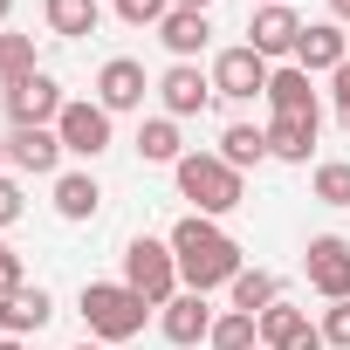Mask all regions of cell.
I'll list each match as a JSON object with an SVG mask.
<instances>
[{"mask_svg":"<svg viewBox=\"0 0 350 350\" xmlns=\"http://www.w3.org/2000/svg\"><path fill=\"white\" fill-rule=\"evenodd\" d=\"M336 124H343V137H350V103H336Z\"/></svg>","mask_w":350,"mask_h":350,"instance_id":"cell-34","label":"cell"},{"mask_svg":"<svg viewBox=\"0 0 350 350\" xmlns=\"http://www.w3.org/2000/svg\"><path fill=\"white\" fill-rule=\"evenodd\" d=\"M35 76V35H8L0 28V90H14Z\"/></svg>","mask_w":350,"mask_h":350,"instance_id":"cell-26","label":"cell"},{"mask_svg":"<svg viewBox=\"0 0 350 350\" xmlns=\"http://www.w3.org/2000/svg\"><path fill=\"white\" fill-rule=\"evenodd\" d=\"M213 350H261V316H247V309H227L220 323H213V336H206Z\"/></svg>","mask_w":350,"mask_h":350,"instance_id":"cell-25","label":"cell"},{"mask_svg":"<svg viewBox=\"0 0 350 350\" xmlns=\"http://www.w3.org/2000/svg\"><path fill=\"white\" fill-rule=\"evenodd\" d=\"M137 158H144V165H179V158H186L179 117H144V124H137Z\"/></svg>","mask_w":350,"mask_h":350,"instance_id":"cell-22","label":"cell"},{"mask_svg":"<svg viewBox=\"0 0 350 350\" xmlns=\"http://www.w3.org/2000/svg\"><path fill=\"white\" fill-rule=\"evenodd\" d=\"M323 343L329 350H350V302H329L323 309Z\"/></svg>","mask_w":350,"mask_h":350,"instance_id":"cell-29","label":"cell"},{"mask_svg":"<svg viewBox=\"0 0 350 350\" xmlns=\"http://www.w3.org/2000/svg\"><path fill=\"white\" fill-rule=\"evenodd\" d=\"M0 158H8V144H0Z\"/></svg>","mask_w":350,"mask_h":350,"instance_id":"cell-40","label":"cell"},{"mask_svg":"<svg viewBox=\"0 0 350 350\" xmlns=\"http://www.w3.org/2000/svg\"><path fill=\"white\" fill-rule=\"evenodd\" d=\"M158 103H165V117H200L213 103V76H200V62H172L158 76Z\"/></svg>","mask_w":350,"mask_h":350,"instance_id":"cell-14","label":"cell"},{"mask_svg":"<svg viewBox=\"0 0 350 350\" xmlns=\"http://www.w3.org/2000/svg\"><path fill=\"white\" fill-rule=\"evenodd\" d=\"M213 309H206V295H193V288H179V295H172L165 309H158V336L165 343H179V350H193V343H206L213 336Z\"/></svg>","mask_w":350,"mask_h":350,"instance_id":"cell-10","label":"cell"},{"mask_svg":"<svg viewBox=\"0 0 350 350\" xmlns=\"http://www.w3.org/2000/svg\"><path fill=\"white\" fill-rule=\"evenodd\" d=\"M55 137H62L69 158H103L110 151V110L96 96H69L62 117H55Z\"/></svg>","mask_w":350,"mask_h":350,"instance_id":"cell-7","label":"cell"},{"mask_svg":"<svg viewBox=\"0 0 350 350\" xmlns=\"http://www.w3.org/2000/svg\"><path fill=\"white\" fill-rule=\"evenodd\" d=\"M21 213H28V200H21V186L8 179V172H0V234H8V227H14Z\"/></svg>","mask_w":350,"mask_h":350,"instance_id":"cell-30","label":"cell"},{"mask_svg":"<svg viewBox=\"0 0 350 350\" xmlns=\"http://www.w3.org/2000/svg\"><path fill=\"white\" fill-rule=\"evenodd\" d=\"M309 83H316L309 69L282 62V69L268 76V117H323V103H316V90H309Z\"/></svg>","mask_w":350,"mask_h":350,"instance_id":"cell-16","label":"cell"},{"mask_svg":"<svg viewBox=\"0 0 350 350\" xmlns=\"http://www.w3.org/2000/svg\"><path fill=\"white\" fill-rule=\"evenodd\" d=\"M329 96H336V103H350V62H343V69L329 76Z\"/></svg>","mask_w":350,"mask_h":350,"instance_id":"cell-32","label":"cell"},{"mask_svg":"<svg viewBox=\"0 0 350 350\" xmlns=\"http://www.w3.org/2000/svg\"><path fill=\"white\" fill-rule=\"evenodd\" d=\"M110 8H117L124 28H158V21L172 14V0H110Z\"/></svg>","mask_w":350,"mask_h":350,"instance_id":"cell-28","label":"cell"},{"mask_svg":"<svg viewBox=\"0 0 350 350\" xmlns=\"http://www.w3.org/2000/svg\"><path fill=\"white\" fill-rule=\"evenodd\" d=\"M172 8H200V14H206V8H213V0H172Z\"/></svg>","mask_w":350,"mask_h":350,"instance_id":"cell-35","label":"cell"},{"mask_svg":"<svg viewBox=\"0 0 350 350\" xmlns=\"http://www.w3.org/2000/svg\"><path fill=\"white\" fill-rule=\"evenodd\" d=\"M0 103H8V124L14 131H55V117H62V83L55 76H28V83H14V90H0Z\"/></svg>","mask_w":350,"mask_h":350,"instance_id":"cell-6","label":"cell"},{"mask_svg":"<svg viewBox=\"0 0 350 350\" xmlns=\"http://www.w3.org/2000/svg\"><path fill=\"white\" fill-rule=\"evenodd\" d=\"M0 350H28V343H21V336H0Z\"/></svg>","mask_w":350,"mask_h":350,"instance_id":"cell-37","label":"cell"},{"mask_svg":"<svg viewBox=\"0 0 350 350\" xmlns=\"http://www.w3.org/2000/svg\"><path fill=\"white\" fill-rule=\"evenodd\" d=\"M302 275L323 302H350V241L343 234H309L302 247Z\"/></svg>","mask_w":350,"mask_h":350,"instance_id":"cell-8","label":"cell"},{"mask_svg":"<svg viewBox=\"0 0 350 350\" xmlns=\"http://www.w3.org/2000/svg\"><path fill=\"white\" fill-rule=\"evenodd\" d=\"M76 309H83V323H90V336L96 343H131V336H144V323L158 316L137 288H124V282H83V295H76Z\"/></svg>","mask_w":350,"mask_h":350,"instance_id":"cell-2","label":"cell"},{"mask_svg":"<svg viewBox=\"0 0 350 350\" xmlns=\"http://www.w3.org/2000/svg\"><path fill=\"white\" fill-rule=\"evenodd\" d=\"M144 90H151V76H144V62H131V55H110V62L96 69V103H103L110 117L144 110Z\"/></svg>","mask_w":350,"mask_h":350,"instance_id":"cell-11","label":"cell"},{"mask_svg":"<svg viewBox=\"0 0 350 350\" xmlns=\"http://www.w3.org/2000/svg\"><path fill=\"white\" fill-rule=\"evenodd\" d=\"M261 350H329V343H323V323H309L295 302H275L261 309Z\"/></svg>","mask_w":350,"mask_h":350,"instance_id":"cell-13","label":"cell"},{"mask_svg":"<svg viewBox=\"0 0 350 350\" xmlns=\"http://www.w3.org/2000/svg\"><path fill=\"white\" fill-rule=\"evenodd\" d=\"M165 241H172V254H179V282H186L193 295L234 288V275L247 268V261H241V241H234L220 220H206V213H186Z\"/></svg>","mask_w":350,"mask_h":350,"instance_id":"cell-1","label":"cell"},{"mask_svg":"<svg viewBox=\"0 0 350 350\" xmlns=\"http://www.w3.org/2000/svg\"><path fill=\"white\" fill-rule=\"evenodd\" d=\"M158 42L172 49V62H200L206 42H213V21H206L200 8H172V14L158 21Z\"/></svg>","mask_w":350,"mask_h":350,"instance_id":"cell-17","label":"cell"},{"mask_svg":"<svg viewBox=\"0 0 350 350\" xmlns=\"http://www.w3.org/2000/svg\"><path fill=\"white\" fill-rule=\"evenodd\" d=\"M316 131H323V117H268V158H282V165H309Z\"/></svg>","mask_w":350,"mask_h":350,"instance_id":"cell-19","label":"cell"},{"mask_svg":"<svg viewBox=\"0 0 350 350\" xmlns=\"http://www.w3.org/2000/svg\"><path fill=\"white\" fill-rule=\"evenodd\" d=\"M213 96H227V103H254V96H268V76H275V62H261L247 42H234V49H220L213 55Z\"/></svg>","mask_w":350,"mask_h":350,"instance_id":"cell-5","label":"cell"},{"mask_svg":"<svg viewBox=\"0 0 350 350\" xmlns=\"http://www.w3.org/2000/svg\"><path fill=\"white\" fill-rule=\"evenodd\" d=\"M220 158H227L234 172L261 165V158H268V124H227V131H220Z\"/></svg>","mask_w":350,"mask_h":350,"instance_id":"cell-23","label":"cell"},{"mask_svg":"<svg viewBox=\"0 0 350 350\" xmlns=\"http://www.w3.org/2000/svg\"><path fill=\"white\" fill-rule=\"evenodd\" d=\"M247 8H282V0H247Z\"/></svg>","mask_w":350,"mask_h":350,"instance_id":"cell-38","label":"cell"},{"mask_svg":"<svg viewBox=\"0 0 350 350\" xmlns=\"http://www.w3.org/2000/svg\"><path fill=\"white\" fill-rule=\"evenodd\" d=\"M42 21H49V35L83 42V35L103 28V0H42Z\"/></svg>","mask_w":350,"mask_h":350,"instance_id":"cell-20","label":"cell"},{"mask_svg":"<svg viewBox=\"0 0 350 350\" xmlns=\"http://www.w3.org/2000/svg\"><path fill=\"white\" fill-rule=\"evenodd\" d=\"M227 295H234V309H247V316H261V309H275V302H282V288H275V275H268V268H241Z\"/></svg>","mask_w":350,"mask_h":350,"instance_id":"cell-24","label":"cell"},{"mask_svg":"<svg viewBox=\"0 0 350 350\" xmlns=\"http://www.w3.org/2000/svg\"><path fill=\"white\" fill-rule=\"evenodd\" d=\"M0 144H8V165L35 172V179H55L62 172V137L55 131H8Z\"/></svg>","mask_w":350,"mask_h":350,"instance_id":"cell-18","label":"cell"},{"mask_svg":"<svg viewBox=\"0 0 350 350\" xmlns=\"http://www.w3.org/2000/svg\"><path fill=\"white\" fill-rule=\"evenodd\" d=\"M124 288H137L151 309H165L172 295H179L186 282H179V254H172V241H151V234H137V241L124 247Z\"/></svg>","mask_w":350,"mask_h":350,"instance_id":"cell-4","label":"cell"},{"mask_svg":"<svg viewBox=\"0 0 350 350\" xmlns=\"http://www.w3.org/2000/svg\"><path fill=\"white\" fill-rule=\"evenodd\" d=\"M343 62H350V35H343V21H309L302 42H295V69H309V76H336Z\"/></svg>","mask_w":350,"mask_h":350,"instance_id":"cell-12","label":"cell"},{"mask_svg":"<svg viewBox=\"0 0 350 350\" xmlns=\"http://www.w3.org/2000/svg\"><path fill=\"white\" fill-rule=\"evenodd\" d=\"M76 350H110V343H76Z\"/></svg>","mask_w":350,"mask_h":350,"instance_id":"cell-39","label":"cell"},{"mask_svg":"<svg viewBox=\"0 0 350 350\" xmlns=\"http://www.w3.org/2000/svg\"><path fill=\"white\" fill-rule=\"evenodd\" d=\"M96 206H103V186H96V172H55V213L62 220H96Z\"/></svg>","mask_w":350,"mask_h":350,"instance_id":"cell-21","label":"cell"},{"mask_svg":"<svg viewBox=\"0 0 350 350\" xmlns=\"http://www.w3.org/2000/svg\"><path fill=\"white\" fill-rule=\"evenodd\" d=\"M21 282H28V268H21V254H14L8 241H0V295H14Z\"/></svg>","mask_w":350,"mask_h":350,"instance_id":"cell-31","label":"cell"},{"mask_svg":"<svg viewBox=\"0 0 350 350\" xmlns=\"http://www.w3.org/2000/svg\"><path fill=\"white\" fill-rule=\"evenodd\" d=\"M329 21H343V28H350V0H329Z\"/></svg>","mask_w":350,"mask_h":350,"instance_id":"cell-33","label":"cell"},{"mask_svg":"<svg viewBox=\"0 0 350 350\" xmlns=\"http://www.w3.org/2000/svg\"><path fill=\"white\" fill-rule=\"evenodd\" d=\"M302 28H309V21L288 8V0H282V8H247V49H254L261 62H275V55H288V62H295Z\"/></svg>","mask_w":350,"mask_h":350,"instance_id":"cell-9","label":"cell"},{"mask_svg":"<svg viewBox=\"0 0 350 350\" xmlns=\"http://www.w3.org/2000/svg\"><path fill=\"white\" fill-rule=\"evenodd\" d=\"M49 316H55V302L42 282H21L14 295H0V336H35V329H49Z\"/></svg>","mask_w":350,"mask_h":350,"instance_id":"cell-15","label":"cell"},{"mask_svg":"<svg viewBox=\"0 0 350 350\" xmlns=\"http://www.w3.org/2000/svg\"><path fill=\"white\" fill-rule=\"evenodd\" d=\"M309 186H316V200H323V206H350V165H343V158H323Z\"/></svg>","mask_w":350,"mask_h":350,"instance_id":"cell-27","label":"cell"},{"mask_svg":"<svg viewBox=\"0 0 350 350\" xmlns=\"http://www.w3.org/2000/svg\"><path fill=\"white\" fill-rule=\"evenodd\" d=\"M8 21H14V0H0V28H8Z\"/></svg>","mask_w":350,"mask_h":350,"instance_id":"cell-36","label":"cell"},{"mask_svg":"<svg viewBox=\"0 0 350 350\" xmlns=\"http://www.w3.org/2000/svg\"><path fill=\"white\" fill-rule=\"evenodd\" d=\"M172 179H179V200H193V213H206V220H220V213H234L247 200V179L220 151H186L172 165Z\"/></svg>","mask_w":350,"mask_h":350,"instance_id":"cell-3","label":"cell"}]
</instances>
